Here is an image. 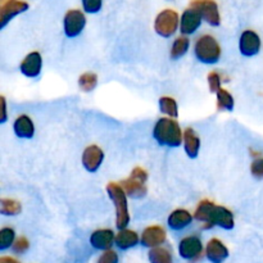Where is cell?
Masks as SVG:
<instances>
[{"instance_id": "4316f807", "label": "cell", "mask_w": 263, "mask_h": 263, "mask_svg": "<svg viewBox=\"0 0 263 263\" xmlns=\"http://www.w3.org/2000/svg\"><path fill=\"white\" fill-rule=\"evenodd\" d=\"M98 85V76L92 72H86V73H82L79 77V86L82 91L90 92L97 87Z\"/></svg>"}, {"instance_id": "ffe728a7", "label": "cell", "mask_w": 263, "mask_h": 263, "mask_svg": "<svg viewBox=\"0 0 263 263\" xmlns=\"http://www.w3.org/2000/svg\"><path fill=\"white\" fill-rule=\"evenodd\" d=\"M184 149L186 156L190 159H195L199 154L200 149V139L198 136V134L195 133V130H193L192 127L185 128L184 131Z\"/></svg>"}, {"instance_id": "7402d4cb", "label": "cell", "mask_w": 263, "mask_h": 263, "mask_svg": "<svg viewBox=\"0 0 263 263\" xmlns=\"http://www.w3.org/2000/svg\"><path fill=\"white\" fill-rule=\"evenodd\" d=\"M190 46V40L186 37V36H180L176 40L174 41L171 48V59L174 61H177V59L182 58L185 54L187 53Z\"/></svg>"}, {"instance_id": "7a4b0ae2", "label": "cell", "mask_w": 263, "mask_h": 263, "mask_svg": "<svg viewBox=\"0 0 263 263\" xmlns=\"http://www.w3.org/2000/svg\"><path fill=\"white\" fill-rule=\"evenodd\" d=\"M153 138L159 145L177 148L184 143V133L175 118L163 117L157 121L153 128Z\"/></svg>"}, {"instance_id": "8fae6325", "label": "cell", "mask_w": 263, "mask_h": 263, "mask_svg": "<svg viewBox=\"0 0 263 263\" xmlns=\"http://www.w3.org/2000/svg\"><path fill=\"white\" fill-rule=\"evenodd\" d=\"M82 166L90 174H95L104 161V152L98 145H89L82 153Z\"/></svg>"}, {"instance_id": "d590c367", "label": "cell", "mask_w": 263, "mask_h": 263, "mask_svg": "<svg viewBox=\"0 0 263 263\" xmlns=\"http://www.w3.org/2000/svg\"><path fill=\"white\" fill-rule=\"evenodd\" d=\"M3 2H4V0H3Z\"/></svg>"}, {"instance_id": "44dd1931", "label": "cell", "mask_w": 263, "mask_h": 263, "mask_svg": "<svg viewBox=\"0 0 263 263\" xmlns=\"http://www.w3.org/2000/svg\"><path fill=\"white\" fill-rule=\"evenodd\" d=\"M139 235L133 230H120L116 234V240L115 244L117 246V248H120L121 251H127V249L134 248L139 244Z\"/></svg>"}, {"instance_id": "e575fe53", "label": "cell", "mask_w": 263, "mask_h": 263, "mask_svg": "<svg viewBox=\"0 0 263 263\" xmlns=\"http://www.w3.org/2000/svg\"><path fill=\"white\" fill-rule=\"evenodd\" d=\"M0 263H20L17 259L12 258V257H2L0 258Z\"/></svg>"}, {"instance_id": "d6a6232c", "label": "cell", "mask_w": 263, "mask_h": 263, "mask_svg": "<svg viewBox=\"0 0 263 263\" xmlns=\"http://www.w3.org/2000/svg\"><path fill=\"white\" fill-rule=\"evenodd\" d=\"M97 263H118V254L112 249L103 252Z\"/></svg>"}, {"instance_id": "f546056e", "label": "cell", "mask_w": 263, "mask_h": 263, "mask_svg": "<svg viewBox=\"0 0 263 263\" xmlns=\"http://www.w3.org/2000/svg\"><path fill=\"white\" fill-rule=\"evenodd\" d=\"M208 85H210L211 92L216 94L221 89V76L218 72L213 71L208 74Z\"/></svg>"}, {"instance_id": "2e32d148", "label": "cell", "mask_w": 263, "mask_h": 263, "mask_svg": "<svg viewBox=\"0 0 263 263\" xmlns=\"http://www.w3.org/2000/svg\"><path fill=\"white\" fill-rule=\"evenodd\" d=\"M205 257L211 263H222L228 259L229 249L220 239H211L205 246Z\"/></svg>"}, {"instance_id": "4dcf8cb0", "label": "cell", "mask_w": 263, "mask_h": 263, "mask_svg": "<svg viewBox=\"0 0 263 263\" xmlns=\"http://www.w3.org/2000/svg\"><path fill=\"white\" fill-rule=\"evenodd\" d=\"M13 252L14 253H18V254H22L25 253V252L28 251V248H30V243H28L27 238H25V236H21V238L15 239L14 244H13Z\"/></svg>"}, {"instance_id": "d6986e66", "label": "cell", "mask_w": 263, "mask_h": 263, "mask_svg": "<svg viewBox=\"0 0 263 263\" xmlns=\"http://www.w3.org/2000/svg\"><path fill=\"white\" fill-rule=\"evenodd\" d=\"M13 131L20 139H32L35 135V126L28 116L22 115L13 123Z\"/></svg>"}, {"instance_id": "5bb4252c", "label": "cell", "mask_w": 263, "mask_h": 263, "mask_svg": "<svg viewBox=\"0 0 263 263\" xmlns=\"http://www.w3.org/2000/svg\"><path fill=\"white\" fill-rule=\"evenodd\" d=\"M167 234L166 230H164L162 226L158 225H153L146 228L145 230L143 231L141 234V244H143L145 248H157V247L162 246V244L166 241Z\"/></svg>"}, {"instance_id": "ac0fdd59", "label": "cell", "mask_w": 263, "mask_h": 263, "mask_svg": "<svg viewBox=\"0 0 263 263\" xmlns=\"http://www.w3.org/2000/svg\"><path fill=\"white\" fill-rule=\"evenodd\" d=\"M193 222V215L186 210H175L170 213L168 218H167V225L171 230L181 231L186 229L187 226L192 225Z\"/></svg>"}, {"instance_id": "d4e9b609", "label": "cell", "mask_w": 263, "mask_h": 263, "mask_svg": "<svg viewBox=\"0 0 263 263\" xmlns=\"http://www.w3.org/2000/svg\"><path fill=\"white\" fill-rule=\"evenodd\" d=\"M159 110L170 118H177L179 116V107L177 102L171 97H162L159 99Z\"/></svg>"}, {"instance_id": "277c9868", "label": "cell", "mask_w": 263, "mask_h": 263, "mask_svg": "<svg viewBox=\"0 0 263 263\" xmlns=\"http://www.w3.org/2000/svg\"><path fill=\"white\" fill-rule=\"evenodd\" d=\"M195 58L204 64H215L221 58V46L211 35H203L194 45Z\"/></svg>"}, {"instance_id": "3957f363", "label": "cell", "mask_w": 263, "mask_h": 263, "mask_svg": "<svg viewBox=\"0 0 263 263\" xmlns=\"http://www.w3.org/2000/svg\"><path fill=\"white\" fill-rule=\"evenodd\" d=\"M107 194L116 208V226L118 230H125L130 223L127 194L117 182H109L107 185Z\"/></svg>"}, {"instance_id": "836d02e7", "label": "cell", "mask_w": 263, "mask_h": 263, "mask_svg": "<svg viewBox=\"0 0 263 263\" xmlns=\"http://www.w3.org/2000/svg\"><path fill=\"white\" fill-rule=\"evenodd\" d=\"M0 104H2V117H0V123H5L8 120V113H7V102L5 98H0Z\"/></svg>"}, {"instance_id": "6da1fadb", "label": "cell", "mask_w": 263, "mask_h": 263, "mask_svg": "<svg viewBox=\"0 0 263 263\" xmlns=\"http://www.w3.org/2000/svg\"><path fill=\"white\" fill-rule=\"evenodd\" d=\"M195 220L204 223L207 229L218 226L225 230H233L235 228V220L234 215L229 208L223 205L215 204L211 200L204 199L198 204L194 213Z\"/></svg>"}, {"instance_id": "8992f818", "label": "cell", "mask_w": 263, "mask_h": 263, "mask_svg": "<svg viewBox=\"0 0 263 263\" xmlns=\"http://www.w3.org/2000/svg\"><path fill=\"white\" fill-rule=\"evenodd\" d=\"M180 25L179 14L172 9H164L154 21V30L162 37H171Z\"/></svg>"}, {"instance_id": "52a82bcc", "label": "cell", "mask_w": 263, "mask_h": 263, "mask_svg": "<svg viewBox=\"0 0 263 263\" xmlns=\"http://www.w3.org/2000/svg\"><path fill=\"white\" fill-rule=\"evenodd\" d=\"M190 8H194L199 12L203 20L212 27L221 25V15L218 12V5L215 0H193Z\"/></svg>"}, {"instance_id": "f1b7e54d", "label": "cell", "mask_w": 263, "mask_h": 263, "mask_svg": "<svg viewBox=\"0 0 263 263\" xmlns=\"http://www.w3.org/2000/svg\"><path fill=\"white\" fill-rule=\"evenodd\" d=\"M82 7H84V10L86 13H98L100 9H102L103 0H81Z\"/></svg>"}, {"instance_id": "5b68a950", "label": "cell", "mask_w": 263, "mask_h": 263, "mask_svg": "<svg viewBox=\"0 0 263 263\" xmlns=\"http://www.w3.org/2000/svg\"><path fill=\"white\" fill-rule=\"evenodd\" d=\"M146 180H148V174H146L145 170L136 167L131 171L130 177L123 180L121 186L123 187V190H125L128 197L134 198V199H139V198L145 197L146 192H148Z\"/></svg>"}, {"instance_id": "30bf717a", "label": "cell", "mask_w": 263, "mask_h": 263, "mask_svg": "<svg viewBox=\"0 0 263 263\" xmlns=\"http://www.w3.org/2000/svg\"><path fill=\"white\" fill-rule=\"evenodd\" d=\"M203 252V243L198 236L192 235L182 239L179 244V254L186 261L199 258Z\"/></svg>"}, {"instance_id": "ba28073f", "label": "cell", "mask_w": 263, "mask_h": 263, "mask_svg": "<svg viewBox=\"0 0 263 263\" xmlns=\"http://www.w3.org/2000/svg\"><path fill=\"white\" fill-rule=\"evenodd\" d=\"M85 26H86V17H85V14L81 10H68L66 15H64L63 28L67 37H77L84 31Z\"/></svg>"}, {"instance_id": "9a60e30c", "label": "cell", "mask_w": 263, "mask_h": 263, "mask_svg": "<svg viewBox=\"0 0 263 263\" xmlns=\"http://www.w3.org/2000/svg\"><path fill=\"white\" fill-rule=\"evenodd\" d=\"M202 15L194 8H189V9L185 10L181 15V20H180V31H181L182 35L185 36L194 33L202 25Z\"/></svg>"}, {"instance_id": "484cf974", "label": "cell", "mask_w": 263, "mask_h": 263, "mask_svg": "<svg viewBox=\"0 0 263 263\" xmlns=\"http://www.w3.org/2000/svg\"><path fill=\"white\" fill-rule=\"evenodd\" d=\"M21 212H22V205L17 200L7 199V198L0 200V213L3 216H17Z\"/></svg>"}, {"instance_id": "83f0119b", "label": "cell", "mask_w": 263, "mask_h": 263, "mask_svg": "<svg viewBox=\"0 0 263 263\" xmlns=\"http://www.w3.org/2000/svg\"><path fill=\"white\" fill-rule=\"evenodd\" d=\"M15 241V233L12 228H3L0 230V251L13 247Z\"/></svg>"}, {"instance_id": "603a6c76", "label": "cell", "mask_w": 263, "mask_h": 263, "mask_svg": "<svg viewBox=\"0 0 263 263\" xmlns=\"http://www.w3.org/2000/svg\"><path fill=\"white\" fill-rule=\"evenodd\" d=\"M217 108L220 110H226V112H233L234 107H235V100H234L233 95L228 91V90L221 87L217 92Z\"/></svg>"}, {"instance_id": "7c38bea8", "label": "cell", "mask_w": 263, "mask_h": 263, "mask_svg": "<svg viewBox=\"0 0 263 263\" xmlns=\"http://www.w3.org/2000/svg\"><path fill=\"white\" fill-rule=\"evenodd\" d=\"M28 9V4L23 0H8L0 8V28H4L10 20Z\"/></svg>"}, {"instance_id": "9c48e42d", "label": "cell", "mask_w": 263, "mask_h": 263, "mask_svg": "<svg viewBox=\"0 0 263 263\" xmlns=\"http://www.w3.org/2000/svg\"><path fill=\"white\" fill-rule=\"evenodd\" d=\"M261 37L258 33L252 30H246L240 36L239 40V50L244 57H254L261 50Z\"/></svg>"}, {"instance_id": "cb8c5ba5", "label": "cell", "mask_w": 263, "mask_h": 263, "mask_svg": "<svg viewBox=\"0 0 263 263\" xmlns=\"http://www.w3.org/2000/svg\"><path fill=\"white\" fill-rule=\"evenodd\" d=\"M148 258L151 263H174L171 252L162 247L151 249L148 253Z\"/></svg>"}, {"instance_id": "e0dca14e", "label": "cell", "mask_w": 263, "mask_h": 263, "mask_svg": "<svg viewBox=\"0 0 263 263\" xmlns=\"http://www.w3.org/2000/svg\"><path fill=\"white\" fill-rule=\"evenodd\" d=\"M116 240V234L110 229H99L90 235V244L99 251H109Z\"/></svg>"}, {"instance_id": "4fadbf2b", "label": "cell", "mask_w": 263, "mask_h": 263, "mask_svg": "<svg viewBox=\"0 0 263 263\" xmlns=\"http://www.w3.org/2000/svg\"><path fill=\"white\" fill-rule=\"evenodd\" d=\"M41 68H43V58L39 51H32V53L27 54L22 63L20 64L21 73L28 79H36L40 76Z\"/></svg>"}, {"instance_id": "1f68e13d", "label": "cell", "mask_w": 263, "mask_h": 263, "mask_svg": "<svg viewBox=\"0 0 263 263\" xmlns=\"http://www.w3.org/2000/svg\"><path fill=\"white\" fill-rule=\"evenodd\" d=\"M251 172L254 179H263V158H257L252 162Z\"/></svg>"}]
</instances>
